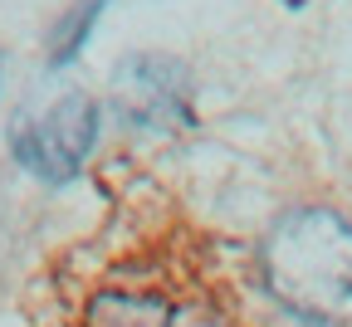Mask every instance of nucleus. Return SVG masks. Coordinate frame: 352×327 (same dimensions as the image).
Returning <instances> with one entry per match:
<instances>
[{
  "mask_svg": "<svg viewBox=\"0 0 352 327\" xmlns=\"http://www.w3.org/2000/svg\"><path fill=\"white\" fill-rule=\"evenodd\" d=\"M259 269L270 293L298 322H347L352 317V225L323 205H303L274 220L264 235Z\"/></svg>",
  "mask_w": 352,
  "mask_h": 327,
  "instance_id": "obj_1",
  "label": "nucleus"
},
{
  "mask_svg": "<svg viewBox=\"0 0 352 327\" xmlns=\"http://www.w3.org/2000/svg\"><path fill=\"white\" fill-rule=\"evenodd\" d=\"M94 142H98V103L83 93H64L59 103L15 127V161L44 185H64L83 171Z\"/></svg>",
  "mask_w": 352,
  "mask_h": 327,
  "instance_id": "obj_2",
  "label": "nucleus"
},
{
  "mask_svg": "<svg viewBox=\"0 0 352 327\" xmlns=\"http://www.w3.org/2000/svg\"><path fill=\"white\" fill-rule=\"evenodd\" d=\"M118 108L138 127H182L191 117V78L176 59L132 54L118 69Z\"/></svg>",
  "mask_w": 352,
  "mask_h": 327,
  "instance_id": "obj_3",
  "label": "nucleus"
},
{
  "mask_svg": "<svg viewBox=\"0 0 352 327\" xmlns=\"http://www.w3.org/2000/svg\"><path fill=\"white\" fill-rule=\"evenodd\" d=\"M108 10V0H74L64 10V20L50 34V69H69L78 59V49L88 44V30L98 25V15Z\"/></svg>",
  "mask_w": 352,
  "mask_h": 327,
  "instance_id": "obj_4",
  "label": "nucleus"
},
{
  "mask_svg": "<svg viewBox=\"0 0 352 327\" xmlns=\"http://www.w3.org/2000/svg\"><path fill=\"white\" fill-rule=\"evenodd\" d=\"M88 327H171V313L166 303H152V298H98L94 313H88Z\"/></svg>",
  "mask_w": 352,
  "mask_h": 327,
  "instance_id": "obj_5",
  "label": "nucleus"
},
{
  "mask_svg": "<svg viewBox=\"0 0 352 327\" xmlns=\"http://www.w3.org/2000/svg\"><path fill=\"white\" fill-rule=\"evenodd\" d=\"M298 327H318V322H298Z\"/></svg>",
  "mask_w": 352,
  "mask_h": 327,
  "instance_id": "obj_6",
  "label": "nucleus"
}]
</instances>
